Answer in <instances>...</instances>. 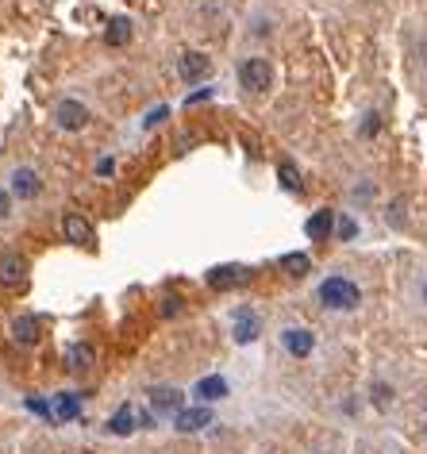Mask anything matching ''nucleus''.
I'll use <instances>...</instances> for the list:
<instances>
[{"mask_svg":"<svg viewBox=\"0 0 427 454\" xmlns=\"http://www.w3.org/2000/svg\"><path fill=\"white\" fill-rule=\"evenodd\" d=\"M27 278V258L23 254H0V285L16 289Z\"/></svg>","mask_w":427,"mask_h":454,"instance_id":"obj_8","label":"nucleus"},{"mask_svg":"<svg viewBox=\"0 0 427 454\" xmlns=\"http://www.w3.org/2000/svg\"><path fill=\"white\" fill-rule=\"evenodd\" d=\"M81 416V396L78 393H54L51 401V420H78Z\"/></svg>","mask_w":427,"mask_h":454,"instance_id":"obj_12","label":"nucleus"},{"mask_svg":"<svg viewBox=\"0 0 427 454\" xmlns=\"http://www.w3.org/2000/svg\"><path fill=\"white\" fill-rule=\"evenodd\" d=\"M62 231H65V239H70V243H85V247L93 243V223L85 220V216H78V212H70L62 220Z\"/></svg>","mask_w":427,"mask_h":454,"instance_id":"obj_15","label":"nucleus"},{"mask_svg":"<svg viewBox=\"0 0 427 454\" xmlns=\"http://www.w3.org/2000/svg\"><path fill=\"white\" fill-rule=\"evenodd\" d=\"M150 408L158 416H177L185 408V396L177 389H169V385H158V389H150Z\"/></svg>","mask_w":427,"mask_h":454,"instance_id":"obj_7","label":"nucleus"},{"mask_svg":"<svg viewBox=\"0 0 427 454\" xmlns=\"http://www.w3.org/2000/svg\"><path fill=\"white\" fill-rule=\"evenodd\" d=\"M246 278H251V270H246V266H216V270H208V285L220 289V292L243 285Z\"/></svg>","mask_w":427,"mask_h":454,"instance_id":"obj_9","label":"nucleus"},{"mask_svg":"<svg viewBox=\"0 0 427 454\" xmlns=\"http://www.w3.org/2000/svg\"><path fill=\"white\" fill-rule=\"evenodd\" d=\"M281 266H285V273H292V278H305L312 262H308V254H285Z\"/></svg>","mask_w":427,"mask_h":454,"instance_id":"obj_20","label":"nucleus"},{"mask_svg":"<svg viewBox=\"0 0 427 454\" xmlns=\"http://www.w3.org/2000/svg\"><path fill=\"white\" fill-rule=\"evenodd\" d=\"M65 366H70V370H85V366H93V347H89V343L70 347V354H65Z\"/></svg>","mask_w":427,"mask_h":454,"instance_id":"obj_18","label":"nucleus"},{"mask_svg":"<svg viewBox=\"0 0 427 454\" xmlns=\"http://www.w3.org/2000/svg\"><path fill=\"white\" fill-rule=\"evenodd\" d=\"M135 428H139V416H135V408H131V404H120V408H116V416L108 420V431H112V435H131Z\"/></svg>","mask_w":427,"mask_h":454,"instance_id":"obj_17","label":"nucleus"},{"mask_svg":"<svg viewBox=\"0 0 427 454\" xmlns=\"http://www.w3.org/2000/svg\"><path fill=\"white\" fill-rule=\"evenodd\" d=\"M166 116H169V108H166V104H158V108H154V112H150V116H147V120H142V127H147V131H150V127H158V124H162V120H166Z\"/></svg>","mask_w":427,"mask_h":454,"instance_id":"obj_24","label":"nucleus"},{"mask_svg":"<svg viewBox=\"0 0 427 454\" xmlns=\"http://www.w3.org/2000/svg\"><path fill=\"white\" fill-rule=\"evenodd\" d=\"M208 73H212V58L208 54H201V51H185L181 58H177V78L181 81H204Z\"/></svg>","mask_w":427,"mask_h":454,"instance_id":"obj_3","label":"nucleus"},{"mask_svg":"<svg viewBox=\"0 0 427 454\" xmlns=\"http://www.w3.org/2000/svg\"><path fill=\"white\" fill-rule=\"evenodd\" d=\"M369 401H374L377 408H389V404H393V385L374 381V389H369Z\"/></svg>","mask_w":427,"mask_h":454,"instance_id":"obj_22","label":"nucleus"},{"mask_svg":"<svg viewBox=\"0 0 427 454\" xmlns=\"http://www.w3.org/2000/svg\"><path fill=\"white\" fill-rule=\"evenodd\" d=\"M27 408H31V412H39V416H46V420H51V404H46V401H35V396H31V401H27Z\"/></svg>","mask_w":427,"mask_h":454,"instance_id":"obj_27","label":"nucleus"},{"mask_svg":"<svg viewBox=\"0 0 427 454\" xmlns=\"http://www.w3.org/2000/svg\"><path fill=\"white\" fill-rule=\"evenodd\" d=\"M423 62H427V39H423Z\"/></svg>","mask_w":427,"mask_h":454,"instance_id":"obj_33","label":"nucleus"},{"mask_svg":"<svg viewBox=\"0 0 427 454\" xmlns=\"http://www.w3.org/2000/svg\"><path fill=\"white\" fill-rule=\"evenodd\" d=\"M239 85L246 93H265L273 85V70L265 58H243L239 62Z\"/></svg>","mask_w":427,"mask_h":454,"instance_id":"obj_2","label":"nucleus"},{"mask_svg":"<svg viewBox=\"0 0 427 454\" xmlns=\"http://www.w3.org/2000/svg\"><path fill=\"white\" fill-rule=\"evenodd\" d=\"M8 212H12V208H8V193H0V220H4Z\"/></svg>","mask_w":427,"mask_h":454,"instance_id":"obj_31","label":"nucleus"},{"mask_svg":"<svg viewBox=\"0 0 427 454\" xmlns=\"http://www.w3.org/2000/svg\"><path fill=\"white\" fill-rule=\"evenodd\" d=\"M39 189H43V181H39V174L35 169H16L12 174V193L20 196V201H31V196H39Z\"/></svg>","mask_w":427,"mask_h":454,"instance_id":"obj_14","label":"nucleus"},{"mask_svg":"<svg viewBox=\"0 0 427 454\" xmlns=\"http://www.w3.org/2000/svg\"><path fill=\"white\" fill-rule=\"evenodd\" d=\"M335 235H339L343 243H350V239L358 235V223L350 220V216H339V220H335Z\"/></svg>","mask_w":427,"mask_h":454,"instance_id":"obj_23","label":"nucleus"},{"mask_svg":"<svg viewBox=\"0 0 427 454\" xmlns=\"http://www.w3.org/2000/svg\"><path fill=\"white\" fill-rule=\"evenodd\" d=\"M8 331H12V339L20 347H35V343H39V324H35L31 316H16L12 324H8Z\"/></svg>","mask_w":427,"mask_h":454,"instance_id":"obj_16","label":"nucleus"},{"mask_svg":"<svg viewBox=\"0 0 427 454\" xmlns=\"http://www.w3.org/2000/svg\"><path fill=\"white\" fill-rule=\"evenodd\" d=\"M181 312V297H166V305H162V316H177Z\"/></svg>","mask_w":427,"mask_h":454,"instance_id":"obj_26","label":"nucleus"},{"mask_svg":"<svg viewBox=\"0 0 427 454\" xmlns=\"http://www.w3.org/2000/svg\"><path fill=\"white\" fill-rule=\"evenodd\" d=\"M377 127H381V120H377V112H369L366 124H362V135H366V139H369V135H377Z\"/></svg>","mask_w":427,"mask_h":454,"instance_id":"obj_25","label":"nucleus"},{"mask_svg":"<svg viewBox=\"0 0 427 454\" xmlns=\"http://www.w3.org/2000/svg\"><path fill=\"white\" fill-rule=\"evenodd\" d=\"M423 431H427V423H423Z\"/></svg>","mask_w":427,"mask_h":454,"instance_id":"obj_34","label":"nucleus"},{"mask_svg":"<svg viewBox=\"0 0 427 454\" xmlns=\"http://www.w3.org/2000/svg\"><path fill=\"white\" fill-rule=\"evenodd\" d=\"M54 124L62 131H81L89 124V108H85L81 100H62L58 108H54Z\"/></svg>","mask_w":427,"mask_h":454,"instance_id":"obj_4","label":"nucleus"},{"mask_svg":"<svg viewBox=\"0 0 427 454\" xmlns=\"http://www.w3.org/2000/svg\"><path fill=\"white\" fill-rule=\"evenodd\" d=\"M231 335H235V343H239V347L254 343V339L262 335V320L254 316L251 308H235V331H231Z\"/></svg>","mask_w":427,"mask_h":454,"instance_id":"obj_6","label":"nucleus"},{"mask_svg":"<svg viewBox=\"0 0 427 454\" xmlns=\"http://www.w3.org/2000/svg\"><path fill=\"white\" fill-rule=\"evenodd\" d=\"M278 177H281V185L289 189V193H300V174H297V166H292V162H281Z\"/></svg>","mask_w":427,"mask_h":454,"instance_id":"obj_21","label":"nucleus"},{"mask_svg":"<svg viewBox=\"0 0 427 454\" xmlns=\"http://www.w3.org/2000/svg\"><path fill=\"white\" fill-rule=\"evenodd\" d=\"M212 423V412H208V404H196V408H181L174 416V428L177 431H201V428H208Z\"/></svg>","mask_w":427,"mask_h":454,"instance_id":"obj_10","label":"nucleus"},{"mask_svg":"<svg viewBox=\"0 0 427 454\" xmlns=\"http://www.w3.org/2000/svg\"><path fill=\"white\" fill-rule=\"evenodd\" d=\"M358 300H362V289L354 285L350 278H327L324 285H320V305L331 308V312H350L358 308Z\"/></svg>","mask_w":427,"mask_h":454,"instance_id":"obj_1","label":"nucleus"},{"mask_svg":"<svg viewBox=\"0 0 427 454\" xmlns=\"http://www.w3.org/2000/svg\"><path fill=\"white\" fill-rule=\"evenodd\" d=\"M423 305H427V278H423Z\"/></svg>","mask_w":427,"mask_h":454,"instance_id":"obj_32","label":"nucleus"},{"mask_svg":"<svg viewBox=\"0 0 427 454\" xmlns=\"http://www.w3.org/2000/svg\"><path fill=\"white\" fill-rule=\"evenodd\" d=\"M154 416H158L154 408H142L139 412V428H154Z\"/></svg>","mask_w":427,"mask_h":454,"instance_id":"obj_29","label":"nucleus"},{"mask_svg":"<svg viewBox=\"0 0 427 454\" xmlns=\"http://www.w3.org/2000/svg\"><path fill=\"white\" fill-rule=\"evenodd\" d=\"M281 343H285V351H289L292 358H308L312 351H316V335H312L308 327H285Z\"/></svg>","mask_w":427,"mask_h":454,"instance_id":"obj_5","label":"nucleus"},{"mask_svg":"<svg viewBox=\"0 0 427 454\" xmlns=\"http://www.w3.org/2000/svg\"><path fill=\"white\" fill-rule=\"evenodd\" d=\"M335 220H339V216L331 212V208H320V212H312L308 223H305L308 239H331V235H335Z\"/></svg>","mask_w":427,"mask_h":454,"instance_id":"obj_11","label":"nucleus"},{"mask_svg":"<svg viewBox=\"0 0 427 454\" xmlns=\"http://www.w3.org/2000/svg\"><path fill=\"white\" fill-rule=\"evenodd\" d=\"M97 174H100V177H112V174H116V162H112V158H100V162H97Z\"/></svg>","mask_w":427,"mask_h":454,"instance_id":"obj_28","label":"nucleus"},{"mask_svg":"<svg viewBox=\"0 0 427 454\" xmlns=\"http://www.w3.org/2000/svg\"><path fill=\"white\" fill-rule=\"evenodd\" d=\"M127 39H131V20L116 16V20H112V27H108V43H112V46H123Z\"/></svg>","mask_w":427,"mask_h":454,"instance_id":"obj_19","label":"nucleus"},{"mask_svg":"<svg viewBox=\"0 0 427 454\" xmlns=\"http://www.w3.org/2000/svg\"><path fill=\"white\" fill-rule=\"evenodd\" d=\"M193 396H196V401H201V404L223 401V396H227V381H223L220 374H212V377H201V381L193 385Z\"/></svg>","mask_w":427,"mask_h":454,"instance_id":"obj_13","label":"nucleus"},{"mask_svg":"<svg viewBox=\"0 0 427 454\" xmlns=\"http://www.w3.org/2000/svg\"><path fill=\"white\" fill-rule=\"evenodd\" d=\"M208 97H212V89H196L193 97H189V104H201V100H208Z\"/></svg>","mask_w":427,"mask_h":454,"instance_id":"obj_30","label":"nucleus"}]
</instances>
